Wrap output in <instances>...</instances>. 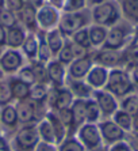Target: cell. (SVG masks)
<instances>
[{"mask_svg":"<svg viewBox=\"0 0 138 151\" xmlns=\"http://www.w3.org/2000/svg\"><path fill=\"white\" fill-rule=\"evenodd\" d=\"M107 88L112 94L115 95H122L127 94L131 88V83L129 76L122 71H112L108 76L107 81Z\"/></svg>","mask_w":138,"mask_h":151,"instance_id":"obj_1","label":"cell"},{"mask_svg":"<svg viewBox=\"0 0 138 151\" xmlns=\"http://www.w3.org/2000/svg\"><path fill=\"white\" fill-rule=\"evenodd\" d=\"M79 139L81 142L83 146H85L87 148L90 150H95V148L99 147L100 144V132L99 128L93 124H85L80 128L79 131Z\"/></svg>","mask_w":138,"mask_h":151,"instance_id":"obj_2","label":"cell"},{"mask_svg":"<svg viewBox=\"0 0 138 151\" xmlns=\"http://www.w3.org/2000/svg\"><path fill=\"white\" fill-rule=\"evenodd\" d=\"M38 131L34 127H24L16 135V143L18 146L23 150H33L38 144Z\"/></svg>","mask_w":138,"mask_h":151,"instance_id":"obj_3","label":"cell"},{"mask_svg":"<svg viewBox=\"0 0 138 151\" xmlns=\"http://www.w3.org/2000/svg\"><path fill=\"white\" fill-rule=\"evenodd\" d=\"M100 136L107 143H117L122 140L124 136V131H122L114 121H103L99 124Z\"/></svg>","mask_w":138,"mask_h":151,"instance_id":"obj_4","label":"cell"},{"mask_svg":"<svg viewBox=\"0 0 138 151\" xmlns=\"http://www.w3.org/2000/svg\"><path fill=\"white\" fill-rule=\"evenodd\" d=\"M117 10L111 3H103L93 10V19L97 23L108 25L111 22H114L117 19Z\"/></svg>","mask_w":138,"mask_h":151,"instance_id":"obj_5","label":"cell"},{"mask_svg":"<svg viewBox=\"0 0 138 151\" xmlns=\"http://www.w3.org/2000/svg\"><path fill=\"white\" fill-rule=\"evenodd\" d=\"M95 97H96V104L99 106L100 112L104 116H111L117 112V102L111 94L106 91H96Z\"/></svg>","mask_w":138,"mask_h":151,"instance_id":"obj_6","label":"cell"},{"mask_svg":"<svg viewBox=\"0 0 138 151\" xmlns=\"http://www.w3.org/2000/svg\"><path fill=\"white\" fill-rule=\"evenodd\" d=\"M85 22V18L81 14H66L62 17L61 23H60V29H61L64 33H70L76 32L77 29H80L84 25Z\"/></svg>","mask_w":138,"mask_h":151,"instance_id":"obj_7","label":"cell"},{"mask_svg":"<svg viewBox=\"0 0 138 151\" xmlns=\"http://www.w3.org/2000/svg\"><path fill=\"white\" fill-rule=\"evenodd\" d=\"M70 112H72V127L76 128L83 125V123L85 121V101L76 99L70 108Z\"/></svg>","mask_w":138,"mask_h":151,"instance_id":"obj_8","label":"cell"},{"mask_svg":"<svg viewBox=\"0 0 138 151\" xmlns=\"http://www.w3.org/2000/svg\"><path fill=\"white\" fill-rule=\"evenodd\" d=\"M34 110H35L34 104L23 99L16 109L18 119L21 120L22 123H28V121H31V120L34 119Z\"/></svg>","mask_w":138,"mask_h":151,"instance_id":"obj_9","label":"cell"},{"mask_svg":"<svg viewBox=\"0 0 138 151\" xmlns=\"http://www.w3.org/2000/svg\"><path fill=\"white\" fill-rule=\"evenodd\" d=\"M52 105L57 108L58 110L61 109H68L69 106L72 105V94L68 90H60L55 91L54 98L52 101Z\"/></svg>","mask_w":138,"mask_h":151,"instance_id":"obj_10","label":"cell"},{"mask_svg":"<svg viewBox=\"0 0 138 151\" xmlns=\"http://www.w3.org/2000/svg\"><path fill=\"white\" fill-rule=\"evenodd\" d=\"M37 18H38L39 25L43 26V27H49V26H52L55 23V21H57V14H55V11L53 10L52 7H42L41 10L38 11Z\"/></svg>","mask_w":138,"mask_h":151,"instance_id":"obj_11","label":"cell"},{"mask_svg":"<svg viewBox=\"0 0 138 151\" xmlns=\"http://www.w3.org/2000/svg\"><path fill=\"white\" fill-rule=\"evenodd\" d=\"M21 61H22L21 56H19L16 52L11 50V52H7L3 57H1V61H0V63H1V65H3L4 70L14 71L21 65Z\"/></svg>","mask_w":138,"mask_h":151,"instance_id":"obj_12","label":"cell"},{"mask_svg":"<svg viewBox=\"0 0 138 151\" xmlns=\"http://www.w3.org/2000/svg\"><path fill=\"white\" fill-rule=\"evenodd\" d=\"M38 135L41 136L42 142H46L49 144H53L55 142V135H54V131L52 128V124L49 123L48 120H43L41 121L38 127Z\"/></svg>","mask_w":138,"mask_h":151,"instance_id":"obj_13","label":"cell"},{"mask_svg":"<svg viewBox=\"0 0 138 151\" xmlns=\"http://www.w3.org/2000/svg\"><path fill=\"white\" fill-rule=\"evenodd\" d=\"M48 121L52 124V128L55 135V142H62V139L65 136V125L61 123V120L58 119V116L54 114V113H49Z\"/></svg>","mask_w":138,"mask_h":151,"instance_id":"obj_14","label":"cell"},{"mask_svg":"<svg viewBox=\"0 0 138 151\" xmlns=\"http://www.w3.org/2000/svg\"><path fill=\"white\" fill-rule=\"evenodd\" d=\"M91 61L88 59H79L76 60L73 65L70 67V74H72V78H83L84 75L87 74V71L90 70Z\"/></svg>","mask_w":138,"mask_h":151,"instance_id":"obj_15","label":"cell"},{"mask_svg":"<svg viewBox=\"0 0 138 151\" xmlns=\"http://www.w3.org/2000/svg\"><path fill=\"white\" fill-rule=\"evenodd\" d=\"M114 123L117 124L122 131H130L133 127V119L123 110H118L114 113Z\"/></svg>","mask_w":138,"mask_h":151,"instance_id":"obj_16","label":"cell"},{"mask_svg":"<svg viewBox=\"0 0 138 151\" xmlns=\"http://www.w3.org/2000/svg\"><path fill=\"white\" fill-rule=\"evenodd\" d=\"M11 93H12V97L23 101L30 94V88H28V84L23 83L22 81H14L11 84Z\"/></svg>","mask_w":138,"mask_h":151,"instance_id":"obj_17","label":"cell"},{"mask_svg":"<svg viewBox=\"0 0 138 151\" xmlns=\"http://www.w3.org/2000/svg\"><path fill=\"white\" fill-rule=\"evenodd\" d=\"M106 81H107V72L103 68H95L88 75V82L93 87H102L106 83Z\"/></svg>","mask_w":138,"mask_h":151,"instance_id":"obj_18","label":"cell"},{"mask_svg":"<svg viewBox=\"0 0 138 151\" xmlns=\"http://www.w3.org/2000/svg\"><path fill=\"white\" fill-rule=\"evenodd\" d=\"M123 40L124 34L121 29H112L106 38V46L107 48H119L123 44Z\"/></svg>","mask_w":138,"mask_h":151,"instance_id":"obj_19","label":"cell"},{"mask_svg":"<svg viewBox=\"0 0 138 151\" xmlns=\"http://www.w3.org/2000/svg\"><path fill=\"white\" fill-rule=\"evenodd\" d=\"M49 78L54 82L57 86L62 83L64 81V68L60 63H52L49 65Z\"/></svg>","mask_w":138,"mask_h":151,"instance_id":"obj_20","label":"cell"},{"mask_svg":"<svg viewBox=\"0 0 138 151\" xmlns=\"http://www.w3.org/2000/svg\"><path fill=\"white\" fill-rule=\"evenodd\" d=\"M123 11L129 19L138 22V0H124Z\"/></svg>","mask_w":138,"mask_h":151,"instance_id":"obj_21","label":"cell"},{"mask_svg":"<svg viewBox=\"0 0 138 151\" xmlns=\"http://www.w3.org/2000/svg\"><path fill=\"white\" fill-rule=\"evenodd\" d=\"M100 109L95 101H85V120L93 123L99 119Z\"/></svg>","mask_w":138,"mask_h":151,"instance_id":"obj_22","label":"cell"},{"mask_svg":"<svg viewBox=\"0 0 138 151\" xmlns=\"http://www.w3.org/2000/svg\"><path fill=\"white\" fill-rule=\"evenodd\" d=\"M1 121H3L6 125H15L18 121V113H16V109L14 106H6L1 112Z\"/></svg>","mask_w":138,"mask_h":151,"instance_id":"obj_23","label":"cell"},{"mask_svg":"<svg viewBox=\"0 0 138 151\" xmlns=\"http://www.w3.org/2000/svg\"><path fill=\"white\" fill-rule=\"evenodd\" d=\"M23 32L18 27H11L7 34V44L11 46H19L23 42Z\"/></svg>","mask_w":138,"mask_h":151,"instance_id":"obj_24","label":"cell"},{"mask_svg":"<svg viewBox=\"0 0 138 151\" xmlns=\"http://www.w3.org/2000/svg\"><path fill=\"white\" fill-rule=\"evenodd\" d=\"M48 46L52 52H58L62 46V38L58 30H53L48 35Z\"/></svg>","mask_w":138,"mask_h":151,"instance_id":"obj_25","label":"cell"},{"mask_svg":"<svg viewBox=\"0 0 138 151\" xmlns=\"http://www.w3.org/2000/svg\"><path fill=\"white\" fill-rule=\"evenodd\" d=\"M122 108H123V112H126L127 114L135 116L138 113V97H135V95L127 97L122 104Z\"/></svg>","mask_w":138,"mask_h":151,"instance_id":"obj_26","label":"cell"},{"mask_svg":"<svg viewBox=\"0 0 138 151\" xmlns=\"http://www.w3.org/2000/svg\"><path fill=\"white\" fill-rule=\"evenodd\" d=\"M88 34H90L91 44H93V45H99V44H102V42L104 41V38H106V30H104L103 27L93 26V27H91Z\"/></svg>","mask_w":138,"mask_h":151,"instance_id":"obj_27","label":"cell"},{"mask_svg":"<svg viewBox=\"0 0 138 151\" xmlns=\"http://www.w3.org/2000/svg\"><path fill=\"white\" fill-rule=\"evenodd\" d=\"M97 60H99L102 64H106V65H114L118 61V55L115 52H108V50H103L97 56Z\"/></svg>","mask_w":138,"mask_h":151,"instance_id":"obj_28","label":"cell"},{"mask_svg":"<svg viewBox=\"0 0 138 151\" xmlns=\"http://www.w3.org/2000/svg\"><path fill=\"white\" fill-rule=\"evenodd\" d=\"M60 151H84V146L76 139H68L61 144Z\"/></svg>","mask_w":138,"mask_h":151,"instance_id":"obj_29","label":"cell"},{"mask_svg":"<svg viewBox=\"0 0 138 151\" xmlns=\"http://www.w3.org/2000/svg\"><path fill=\"white\" fill-rule=\"evenodd\" d=\"M0 25L12 27L15 25V17L14 14L8 10H0Z\"/></svg>","mask_w":138,"mask_h":151,"instance_id":"obj_30","label":"cell"},{"mask_svg":"<svg viewBox=\"0 0 138 151\" xmlns=\"http://www.w3.org/2000/svg\"><path fill=\"white\" fill-rule=\"evenodd\" d=\"M22 10V19L27 26H33L35 21V12L30 6H24L21 8Z\"/></svg>","mask_w":138,"mask_h":151,"instance_id":"obj_31","label":"cell"},{"mask_svg":"<svg viewBox=\"0 0 138 151\" xmlns=\"http://www.w3.org/2000/svg\"><path fill=\"white\" fill-rule=\"evenodd\" d=\"M75 41H76L77 45L83 46V48H87V46L91 44L88 32H87V30H80V32H77L76 34H75Z\"/></svg>","mask_w":138,"mask_h":151,"instance_id":"obj_32","label":"cell"},{"mask_svg":"<svg viewBox=\"0 0 138 151\" xmlns=\"http://www.w3.org/2000/svg\"><path fill=\"white\" fill-rule=\"evenodd\" d=\"M12 98V93H11V87L7 83H0V104H7L10 99Z\"/></svg>","mask_w":138,"mask_h":151,"instance_id":"obj_33","label":"cell"},{"mask_svg":"<svg viewBox=\"0 0 138 151\" xmlns=\"http://www.w3.org/2000/svg\"><path fill=\"white\" fill-rule=\"evenodd\" d=\"M28 95H30L33 99H35V101H42V99L46 97V90L43 86L38 84V86H34V87L31 88Z\"/></svg>","mask_w":138,"mask_h":151,"instance_id":"obj_34","label":"cell"},{"mask_svg":"<svg viewBox=\"0 0 138 151\" xmlns=\"http://www.w3.org/2000/svg\"><path fill=\"white\" fill-rule=\"evenodd\" d=\"M58 119L61 120V123L64 124L65 127H72V112L70 109H61L58 110Z\"/></svg>","mask_w":138,"mask_h":151,"instance_id":"obj_35","label":"cell"},{"mask_svg":"<svg viewBox=\"0 0 138 151\" xmlns=\"http://www.w3.org/2000/svg\"><path fill=\"white\" fill-rule=\"evenodd\" d=\"M19 78H21V81L26 84H31L34 83L35 81V75H34V71H31L30 68H24V70L21 71V74H19Z\"/></svg>","mask_w":138,"mask_h":151,"instance_id":"obj_36","label":"cell"},{"mask_svg":"<svg viewBox=\"0 0 138 151\" xmlns=\"http://www.w3.org/2000/svg\"><path fill=\"white\" fill-rule=\"evenodd\" d=\"M24 50L30 57L35 56V53H37V41H35L34 37H30L24 42Z\"/></svg>","mask_w":138,"mask_h":151,"instance_id":"obj_37","label":"cell"},{"mask_svg":"<svg viewBox=\"0 0 138 151\" xmlns=\"http://www.w3.org/2000/svg\"><path fill=\"white\" fill-rule=\"evenodd\" d=\"M73 49L72 46H65V48H62V50L60 52V60H61L62 63H69L70 60L73 59Z\"/></svg>","mask_w":138,"mask_h":151,"instance_id":"obj_38","label":"cell"},{"mask_svg":"<svg viewBox=\"0 0 138 151\" xmlns=\"http://www.w3.org/2000/svg\"><path fill=\"white\" fill-rule=\"evenodd\" d=\"M72 88L79 97H88V94H90V87L83 83H75Z\"/></svg>","mask_w":138,"mask_h":151,"instance_id":"obj_39","label":"cell"},{"mask_svg":"<svg viewBox=\"0 0 138 151\" xmlns=\"http://www.w3.org/2000/svg\"><path fill=\"white\" fill-rule=\"evenodd\" d=\"M84 1L85 0H68L65 8L66 11H76V10H80V8L84 6Z\"/></svg>","mask_w":138,"mask_h":151,"instance_id":"obj_40","label":"cell"},{"mask_svg":"<svg viewBox=\"0 0 138 151\" xmlns=\"http://www.w3.org/2000/svg\"><path fill=\"white\" fill-rule=\"evenodd\" d=\"M50 57V49H49V46L46 44L42 42L41 44V48H39V59L42 61H46V60Z\"/></svg>","mask_w":138,"mask_h":151,"instance_id":"obj_41","label":"cell"},{"mask_svg":"<svg viewBox=\"0 0 138 151\" xmlns=\"http://www.w3.org/2000/svg\"><path fill=\"white\" fill-rule=\"evenodd\" d=\"M35 151H57L54 148L53 144H49L46 142H38L37 147H35Z\"/></svg>","mask_w":138,"mask_h":151,"instance_id":"obj_42","label":"cell"},{"mask_svg":"<svg viewBox=\"0 0 138 151\" xmlns=\"http://www.w3.org/2000/svg\"><path fill=\"white\" fill-rule=\"evenodd\" d=\"M110 151H131L130 146L127 143H123V142H117V143L111 147Z\"/></svg>","mask_w":138,"mask_h":151,"instance_id":"obj_43","label":"cell"},{"mask_svg":"<svg viewBox=\"0 0 138 151\" xmlns=\"http://www.w3.org/2000/svg\"><path fill=\"white\" fill-rule=\"evenodd\" d=\"M7 3L11 10H21L23 7V1L22 0H7Z\"/></svg>","mask_w":138,"mask_h":151,"instance_id":"obj_44","label":"cell"},{"mask_svg":"<svg viewBox=\"0 0 138 151\" xmlns=\"http://www.w3.org/2000/svg\"><path fill=\"white\" fill-rule=\"evenodd\" d=\"M129 146H130L131 151H138V135L131 139V143L129 144Z\"/></svg>","mask_w":138,"mask_h":151,"instance_id":"obj_45","label":"cell"},{"mask_svg":"<svg viewBox=\"0 0 138 151\" xmlns=\"http://www.w3.org/2000/svg\"><path fill=\"white\" fill-rule=\"evenodd\" d=\"M4 41H6V33H4L3 26L0 25V45H1V44H4Z\"/></svg>","mask_w":138,"mask_h":151,"instance_id":"obj_46","label":"cell"},{"mask_svg":"<svg viewBox=\"0 0 138 151\" xmlns=\"http://www.w3.org/2000/svg\"><path fill=\"white\" fill-rule=\"evenodd\" d=\"M133 128H134L135 132H138V113L134 116V119H133Z\"/></svg>","mask_w":138,"mask_h":151,"instance_id":"obj_47","label":"cell"},{"mask_svg":"<svg viewBox=\"0 0 138 151\" xmlns=\"http://www.w3.org/2000/svg\"><path fill=\"white\" fill-rule=\"evenodd\" d=\"M133 78H134V81L138 83V65L134 68V71H133Z\"/></svg>","mask_w":138,"mask_h":151,"instance_id":"obj_48","label":"cell"},{"mask_svg":"<svg viewBox=\"0 0 138 151\" xmlns=\"http://www.w3.org/2000/svg\"><path fill=\"white\" fill-rule=\"evenodd\" d=\"M54 6H57V7H61L62 6V3H64V0H50Z\"/></svg>","mask_w":138,"mask_h":151,"instance_id":"obj_49","label":"cell"},{"mask_svg":"<svg viewBox=\"0 0 138 151\" xmlns=\"http://www.w3.org/2000/svg\"><path fill=\"white\" fill-rule=\"evenodd\" d=\"M0 151H7V146L1 139H0Z\"/></svg>","mask_w":138,"mask_h":151,"instance_id":"obj_50","label":"cell"},{"mask_svg":"<svg viewBox=\"0 0 138 151\" xmlns=\"http://www.w3.org/2000/svg\"><path fill=\"white\" fill-rule=\"evenodd\" d=\"M30 1L33 3V6H35V7H38V6L42 4V0H30Z\"/></svg>","mask_w":138,"mask_h":151,"instance_id":"obj_51","label":"cell"},{"mask_svg":"<svg viewBox=\"0 0 138 151\" xmlns=\"http://www.w3.org/2000/svg\"><path fill=\"white\" fill-rule=\"evenodd\" d=\"M91 1H92V3H102L103 0H91Z\"/></svg>","mask_w":138,"mask_h":151,"instance_id":"obj_52","label":"cell"},{"mask_svg":"<svg viewBox=\"0 0 138 151\" xmlns=\"http://www.w3.org/2000/svg\"><path fill=\"white\" fill-rule=\"evenodd\" d=\"M3 3H4V0H0V7L3 6Z\"/></svg>","mask_w":138,"mask_h":151,"instance_id":"obj_53","label":"cell"},{"mask_svg":"<svg viewBox=\"0 0 138 151\" xmlns=\"http://www.w3.org/2000/svg\"><path fill=\"white\" fill-rule=\"evenodd\" d=\"M0 76H1V72H0Z\"/></svg>","mask_w":138,"mask_h":151,"instance_id":"obj_54","label":"cell"},{"mask_svg":"<svg viewBox=\"0 0 138 151\" xmlns=\"http://www.w3.org/2000/svg\"><path fill=\"white\" fill-rule=\"evenodd\" d=\"M22 1H24V0H22Z\"/></svg>","mask_w":138,"mask_h":151,"instance_id":"obj_55","label":"cell"}]
</instances>
